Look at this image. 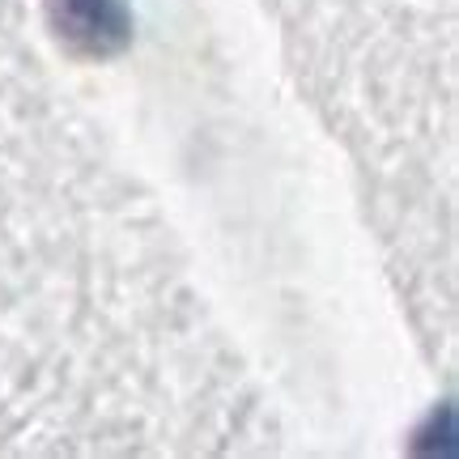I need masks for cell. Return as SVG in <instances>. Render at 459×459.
Masks as SVG:
<instances>
[{
	"label": "cell",
	"instance_id": "6da1fadb",
	"mask_svg": "<svg viewBox=\"0 0 459 459\" xmlns=\"http://www.w3.org/2000/svg\"><path fill=\"white\" fill-rule=\"evenodd\" d=\"M48 13L56 34L77 56H115L128 48L132 13L124 0H48Z\"/></svg>",
	"mask_w": 459,
	"mask_h": 459
}]
</instances>
